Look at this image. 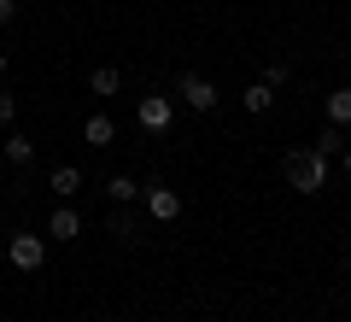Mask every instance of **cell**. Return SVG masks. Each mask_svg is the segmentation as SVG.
Masks as SVG:
<instances>
[{
    "label": "cell",
    "instance_id": "1",
    "mask_svg": "<svg viewBox=\"0 0 351 322\" xmlns=\"http://www.w3.org/2000/svg\"><path fill=\"white\" fill-rule=\"evenodd\" d=\"M281 176H287L293 194H322V187H328V159L316 147H299V152L281 159Z\"/></svg>",
    "mask_w": 351,
    "mask_h": 322
},
{
    "label": "cell",
    "instance_id": "2",
    "mask_svg": "<svg viewBox=\"0 0 351 322\" xmlns=\"http://www.w3.org/2000/svg\"><path fill=\"white\" fill-rule=\"evenodd\" d=\"M176 100H182L188 112H211L217 106V82L199 76V71H188V76H176Z\"/></svg>",
    "mask_w": 351,
    "mask_h": 322
},
{
    "label": "cell",
    "instance_id": "3",
    "mask_svg": "<svg viewBox=\"0 0 351 322\" xmlns=\"http://www.w3.org/2000/svg\"><path fill=\"white\" fill-rule=\"evenodd\" d=\"M6 258H12V270L36 275L41 264H47V240H41V235H12V240H6Z\"/></svg>",
    "mask_w": 351,
    "mask_h": 322
},
{
    "label": "cell",
    "instance_id": "4",
    "mask_svg": "<svg viewBox=\"0 0 351 322\" xmlns=\"http://www.w3.org/2000/svg\"><path fill=\"white\" fill-rule=\"evenodd\" d=\"M147 211H152V223H176L182 217V194L176 187H147Z\"/></svg>",
    "mask_w": 351,
    "mask_h": 322
},
{
    "label": "cell",
    "instance_id": "5",
    "mask_svg": "<svg viewBox=\"0 0 351 322\" xmlns=\"http://www.w3.org/2000/svg\"><path fill=\"white\" fill-rule=\"evenodd\" d=\"M170 112H176V106H170V94H147V100L135 106L141 129H170Z\"/></svg>",
    "mask_w": 351,
    "mask_h": 322
},
{
    "label": "cell",
    "instance_id": "6",
    "mask_svg": "<svg viewBox=\"0 0 351 322\" xmlns=\"http://www.w3.org/2000/svg\"><path fill=\"white\" fill-rule=\"evenodd\" d=\"M82 141H88V147H112V141H117V124H112L106 112H94V117L82 124Z\"/></svg>",
    "mask_w": 351,
    "mask_h": 322
},
{
    "label": "cell",
    "instance_id": "7",
    "mask_svg": "<svg viewBox=\"0 0 351 322\" xmlns=\"http://www.w3.org/2000/svg\"><path fill=\"white\" fill-rule=\"evenodd\" d=\"M47 235H53V240H76V235H82V217H76L71 205H59V211L47 217Z\"/></svg>",
    "mask_w": 351,
    "mask_h": 322
},
{
    "label": "cell",
    "instance_id": "8",
    "mask_svg": "<svg viewBox=\"0 0 351 322\" xmlns=\"http://www.w3.org/2000/svg\"><path fill=\"white\" fill-rule=\"evenodd\" d=\"M47 187H53L59 199H76V194H82V170H76V164H59V170L47 176Z\"/></svg>",
    "mask_w": 351,
    "mask_h": 322
},
{
    "label": "cell",
    "instance_id": "9",
    "mask_svg": "<svg viewBox=\"0 0 351 322\" xmlns=\"http://www.w3.org/2000/svg\"><path fill=\"white\" fill-rule=\"evenodd\" d=\"M240 106H246L252 117H263V112H269V106H276V88H269V82H252L246 94H240Z\"/></svg>",
    "mask_w": 351,
    "mask_h": 322
},
{
    "label": "cell",
    "instance_id": "10",
    "mask_svg": "<svg viewBox=\"0 0 351 322\" xmlns=\"http://www.w3.org/2000/svg\"><path fill=\"white\" fill-rule=\"evenodd\" d=\"M117 88H123V76H117V71H112V65H100V71L88 76V94H100V100H112V94H117Z\"/></svg>",
    "mask_w": 351,
    "mask_h": 322
},
{
    "label": "cell",
    "instance_id": "11",
    "mask_svg": "<svg viewBox=\"0 0 351 322\" xmlns=\"http://www.w3.org/2000/svg\"><path fill=\"white\" fill-rule=\"evenodd\" d=\"M328 124H339V129L351 124V88H334L328 94Z\"/></svg>",
    "mask_w": 351,
    "mask_h": 322
},
{
    "label": "cell",
    "instance_id": "12",
    "mask_svg": "<svg viewBox=\"0 0 351 322\" xmlns=\"http://www.w3.org/2000/svg\"><path fill=\"white\" fill-rule=\"evenodd\" d=\"M316 152H322V159H339V152H346V129H339V124H328L322 135H316Z\"/></svg>",
    "mask_w": 351,
    "mask_h": 322
},
{
    "label": "cell",
    "instance_id": "13",
    "mask_svg": "<svg viewBox=\"0 0 351 322\" xmlns=\"http://www.w3.org/2000/svg\"><path fill=\"white\" fill-rule=\"evenodd\" d=\"M135 194H141V182H135V176H112V182H106V199H112V205H129Z\"/></svg>",
    "mask_w": 351,
    "mask_h": 322
},
{
    "label": "cell",
    "instance_id": "14",
    "mask_svg": "<svg viewBox=\"0 0 351 322\" xmlns=\"http://www.w3.org/2000/svg\"><path fill=\"white\" fill-rule=\"evenodd\" d=\"M6 159H12V164H29V159H36V141H29V135H6Z\"/></svg>",
    "mask_w": 351,
    "mask_h": 322
},
{
    "label": "cell",
    "instance_id": "15",
    "mask_svg": "<svg viewBox=\"0 0 351 322\" xmlns=\"http://www.w3.org/2000/svg\"><path fill=\"white\" fill-rule=\"evenodd\" d=\"M287 76H293V65H287V59H276V65H269V71H263V82H269V88H281V82H287Z\"/></svg>",
    "mask_w": 351,
    "mask_h": 322
},
{
    "label": "cell",
    "instance_id": "16",
    "mask_svg": "<svg viewBox=\"0 0 351 322\" xmlns=\"http://www.w3.org/2000/svg\"><path fill=\"white\" fill-rule=\"evenodd\" d=\"M112 235H117V240H129V235H135V223H129V211H112Z\"/></svg>",
    "mask_w": 351,
    "mask_h": 322
},
{
    "label": "cell",
    "instance_id": "17",
    "mask_svg": "<svg viewBox=\"0 0 351 322\" xmlns=\"http://www.w3.org/2000/svg\"><path fill=\"white\" fill-rule=\"evenodd\" d=\"M12 117H18V100H12V94H0V124H12Z\"/></svg>",
    "mask_w": 351,
    "mask_h": 322
},
{
    "label": "cell",
    "instance_id": "18",
    "mask_svg": "<svg viewBox=\"0 0 351 322\" xmlns=\"http://www.w3.org/2000/svg\"><path fill=\"white\" fill-rule=\"evenodd\" d=\"M18 18V0H0V24H12Z\"/></svg>",
    "mask_w": 351,
    "mask_h": 322
},
{
    "label": "cell",
    "instance_id": "19",
    "mask_svg": "<svg viewBox=\"0 0 351 322\" xmlns=\"http://www.w3.org/2000/svg\"><path fill=\"white\" fill-rule=\"evenodd\" d=\"M339 159H346V170H351V147H346V152H339Z\"/></svg>",
    "mask_w": 351,
    "mask_h": 322
},
{
    "label": "cell",
    "instance_id": "20",
    "mask_svg": "<svg viewBox=\"0 0 351 322\" xmlns=\"http://www.w3.org/2000/svg\"><path fill=\"white\" fill-rule=\"evenodd\" d=\"M0 76H6V53H0Z\"/></svg>",
    "mask_w": 351,
    "mask_h": 322
}]
</instances>
